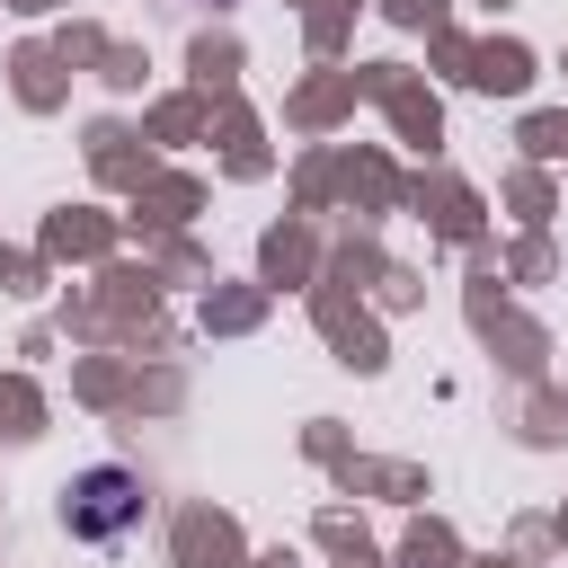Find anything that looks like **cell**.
<instances>
[{
	"label": "cell",
	"mask_w": 568,
	"mask_h": 568,
	"mask_svg": "<svg viewBox=\"0 0 568 568\" xmlns=\"http://www.w3.org/2000/svg\"><path fill=\"white\" fill-rule=\"evenodd\" d=\"M62 524H71V541H124L142 524V479L124 462H98V470L62 479Z\"/></svg>",
	"instance_id": "1"
}]
</instances>
